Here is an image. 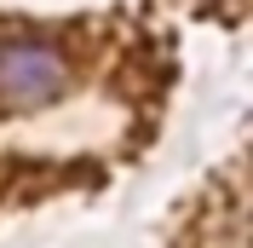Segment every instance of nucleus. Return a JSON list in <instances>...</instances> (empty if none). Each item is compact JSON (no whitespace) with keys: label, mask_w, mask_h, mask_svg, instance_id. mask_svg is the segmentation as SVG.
<instances>
[{"label":"nucleus","mask_w":253,"mask_h":248,"mask_svg":"<svg viewBox=\"0 0 253 248\" xmlns=\"http://www.w3.org/2000/svg\"><path fill=\"white\" fill-rule=\"evenodd\" d=\"M63 93V58L46 41H6L0 47V104L41 110Z\"/></svg>","instance_id":"obj_1"}]
</instances>
